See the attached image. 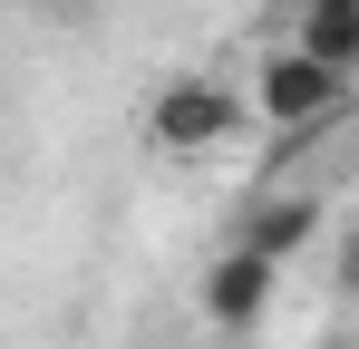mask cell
I'll return each mask as SVG.
<instances>
[{"mask_svg": "<svg viewBox=\"0 0 359 349\" xmlns=\"http://www.w3.org/2000/svg\"><path fill=\"white\" fill-rule=\"evenodd\" d=\"M262 116H252V97H243L233 78H165L156 97H146V146L165 156V165H204V156H233L243 136H252Z\"/></svg>", "mask_w": 359, "mask_h": 349, "instance_id": "6da1fadb", "label": "cell"}, {"mask_svg": "<svg viewBox=\"0 0 359 349\" xmlns=\"http://www.w3.org/2000/svg\"><path fill=\"white\" fill-rule=\"evenodd\" d=\"M243 97H252V116H262L272 136H320L330 116L350 107V78H330L320 58H301L292 39H282V49L252 68V88H243Z\"/></svg>", "mask_w": 359, "mask_h": 349, "instance_id": "7a4b0ae2", "label": "cell"}, {"mask_svg": "<svg viewBox=\"0 0 359 349\" xmlns=\"http://www.w3.org/2000/svg\"><path fill=\"white\" fill-rule=\"evenodd\" d=\"M272 291H282V262H262V252H243V242H233V252L204 272L194 301H204V320H214V330H252V320L272 310Z\"/></svg>", "mask_w": 359, "mask_h": 349, "instance_id": "3957f363", "label": "cell"}, {"mask_svg": "<svg viewBox=\"0 0 359 349\" xmlns=\"http://www.w3.org/2000/svg\"><path fill=\"white\" fill-rule=\"evenodd\" d=\"M320 242V194H262L252 214H243V252H262V262H301Z\"/></svg>", "mask_w": 359, "mask_h": 349, "instance_id": "277c9868", "label": "cell"}, {"mask_svg": "<svg viewBox=\"0 0 359 349\" xmlns=\"http://www.w3.org/2000/svg\"><path fill=\"white\" fill-rule=\"evenodd\" d=\"M292 49L359 88V10H301V20H292Z\"/></svg>", "mask_w": 359, "mask_h": 349, "instance_id": "5b68a950", "label": "cell"}, {"mask_svg": "<svg viewBox=\"0 0 359 349\" xmlns=\"http://www.w3.org/2000/svg\"><path fill=\"white\" fill-rule=\"evenodd\" d=\"M330 282H340V301L359 310V224L340 233V242H330Z\"/></svg>", "mask_w": 359, "mask_h": 349, "instance_id": "8992f818", "label": "cell"}, {"mask_svg": "<svg viewBox=\"0 0 359 349\" xmlns=\"http://www.w3.org/2000/svg\"><path fill=\"white\" fill-rule=\"evenodd\" d=\"M301 349H359V330H320V340H301Z\"/></svg>", "mask_w": 359, "mask_h": 349, "instance_id": "52a82bcc", "label": "cell"}, {"mask_svg": "<svg viewBox=\"0 0 359 349\" xmlns=\"http://www.w3.org/2000/svg\"><path fill=\"white\" fill-rule=\"evenodd\" d=\"M301 10H359V0H301Z\"/></svg>", "mask_w": 359, "mask_h": 349, "instance_id": "ba28073f", "label": "cell"}]
</instances>
